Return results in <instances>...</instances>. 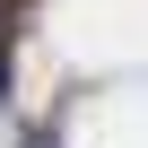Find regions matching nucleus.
I'll use <instances>...</instances> for the list:
<instances>
[{
	"instance_id": "nucleus-1",
	"label": "nucleus",
	"mask_w": 148,
	"mask_h": 148,
	"mask_svg": "<svg viewBox=\"0 0 148 148\" xmlns=\"http://www.w3.org/2000/svg\"><path fill=\"white\" fill-rule=\"evenodd\" d=\"M26 148H61V139H52V131H26Z\"/></svg>"
}]
</instances>
